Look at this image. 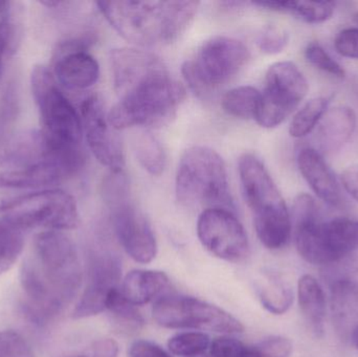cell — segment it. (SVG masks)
Wrapping results in <instances>:
<instances>
[{
    "label": "cell",
    "mask_w": 358,
    "mask_h": 357,
    "mask_svg": "<svg viewBox=\"0 0 358 357\" xmlns=\"http://www.w3.org/2000/svg\"><path fill=\"white\" fill-rule=\"evenodd\" d=\"M191 357H212L210 356H206V354H199V356H191Z\"/></svg>",
    "instance_id": "7dc6e473"
},
{
    "label": "cell",
    "mask_w": 358,
    "mask_h": 357,
    "mask_svg": "<svg viewBox=\"0 0 358 357\" xmlns=\"http://www.w3.org/2000/svg\"><path fill=\"white\" fill-rule=\"evenodd\" d=\"M81 280V266L73 241L59 231L38 234L33 256L23 261L20 272L31 319L44 322L57 316L75 297Z\"/></svg>",
    "instance_id": "7a4b0ae2"
},
{
    "label": "cell",
    "mask_w": 358,
    "mask_h": 357,
    "mask_svg": "<svg viewBox=\"0 0 358 357\" xmlns=\"http://www.w3.org/2000/svg\"><path fill=\"white\" fill-rule=\"evenodd\" d=\"M210 345V337L202 333H179L168 342V348L172 354L185 357L204 354Z\"/></svg>",
    "instance_id": "d6a6232c"
},
{
    "label": "cell",
    "mask_w": 358,
    "mask_h": 357,
    "mask_svg": "<svg viewBox=\"0 0 358 357\" xmlns=\"http://www.w3.org/2000/svg\"><path fill=\"white\" fill-rule=\"evenodd\" d=\"M353 19H355V22L357 23L358 25V12L357 14H355V16H353Z\"/></svg>",
    "instance_id": "bcb514c9"
},
{
    "label": "cell",
    "mask_w": 358,
    "mask_h": 357,
    "mask_svg": "<svg viewBox=\"0 0 358 357\" xmlns=\"http://www.w3.org/2000/svg\"><path fill=\"white\" fill-rule=\"evenodd\" d=\"M357 127V115L352 109L338 106L326 111L315 127L313 147L320 154H332L350 140Z\"/></svg>",
    "instance_id": "ac0fdd59"
},
{
    "label": "cell",
    "mask_w": 358,
    "mask_h": 357,
    "mask_svg": "<svg viewBox=\"0 0 358 357\" xmlns=\"http://www.w3.org/2000/svg\"><path fill=\"white\" fill-rule=\"evenodd\" d=\"M323 277L328 287L347 286L358 289V256H349L325 266Z\"/></svg>",
    "instance_id": "4dcf8cb0"
},
{
    "label": "cell",
    "mask_w": 358,
    "mask_h": 357,
    "mask_svg": "<svg viewBox=\"0 0 358 357\" xmlns=\"http://www.w3.org/2000/svg\"><path fill=\"white\" fill-rule=\"evenodd\" d=\"M256 291L263 307L271 314H285L294 302L292 287L277 275H268L257 283Z\"/></svg>",
    "instance_id": "cb8c5ba5"
},
{
    "label": "cell",
    "mask_w": 358,
    "mask_h": 357,
    "mask_svg": "<svg viewBox=\"0 0 358 357\" xmlns=\"http://www.w3.org/2000/svg\"><path fill=\"white\" fill-rule=\"evenodd\" d=\"M250 59L248 48L235 38L215 36L185 61L181 73L197 96H203L225 85L238 75Z\"/></svg>",
    "instance_id": "ba28073f"
},
{
    "label": "cell",
    "mask_w": 358,
    "mask_h": 357,
    "mask_svg": "<svg viewBox=\"0 0 358 357\" xmlns=\"http://www.w3.org/2000/svg\"><path fill=\"white\" fill-rule=\"evenodd\" d=\"M329 289L336 329L343 337H350L358 326V289L347 286H331Z\"/></svg>",
    "instance_id": "603a6c76"
},
{
    "label": "cell",
    "mask_w": 358,
    "mask_h": 357,
    "mask_svg": "<svg viewBox=\"0 0 358 357\" xmlns=\"http://www.w3.org/2000/svg\"><path fill=\"white\" fill-rule=\"evenodd\" d=\"M342 182L347 192L358 203V165L350 166L343 172Z\"/></svg>",
    "instance_id": "b9f144b4"
},
{
    "label": "cell",
    "mask_w": 358,
    "mask_h": 357,
    "mask_svg": "<svg viewBox=\"0 0 358 357\" xmlns=\"http://www.w3.org/2000/svg\"><path fill=\"white\" fill-rule=\"evenodd\" d=\"M92 41L90 36L71 38L55 50V75L69 89H87L98 82L100 66L87 50Z\"/></svg>",
    "instance_id": "5bb4252c"
},
{
    "label": "cell",
    "mask_w": 358,
    "mask_h": 357,
    "mask_svg": "<svg viewBox=\"0 0 358 357\" xmlns=\"http://www.w3.org/2000/svg\"><path fill=\"white\" fill-rule=\"evenodd\" d=\"M351 341L355 344V347L358 349V326L353 330L352 335L350 337Z\"/></svg>",
    "instance_id": "ee69618b"
},
{
    "label": "cell",
    "mask_w": 358,
    "mask_h": 357,
    "mask_svg": "<svg viewBox=\"0 0 358 357\" xmlns=\"http://www.w3.org/2000/svg\"><path fill=\"white\" fill-rule=\"evenodd\" d=\"M117 354L119 346L111 339L102 340L94 347V357H117Z\"/></svg>",
    "instance_id": "7bdbcfd3"
},
{
    "label": "cell",
    "mask_w": 358,
    "mask_h": 357,
    "mask_svg": "<svg viewBox=\"0 0 358 357\" xmlns=\"http://www.w3.org/2000/svg\"><path fill=\"white\" fill-rule=\"evenodd\" d=\"M212 357H242L248 346L233 337H218L210 345Z\"/></svg>",
    "instance_id": "f35d334b"
},
{
    "label": "cell",
    "mask_w": 358,
    "mask_h": 357,
    "mask_svg": "<svg viewBox=\"0 0 358 357\" xmlns=\"http://www.w3.org/2000/svg\"><path fill=\"white\" fill-rule=\"evenodd\" d=\"M197 236L201 245L219 259L237 263L250 254L248 234L229 210H203L198 218Z\"/></svg>",
    "instance_id": "7c38bea8"
},
{
    "label": "cell",
    "mask_w": 358,
    "mask_h": 357,
    "mask_svg": "<svg viewBox=\"0 0 358 357\" xmlns=\"http://www.w3.org/2000/svg\"><path fill=\"white\" fill-rule=\"evenodd\" d=\"M292 217L296 249L309 263L330 265L358 249V220L336 218L324 221L310 195L296 197Z\"/></svg>",
    "instance_id": "277c9868"
},
{
    "label": "cell",
    "mask_w": 358,
    "mask_h": 357,
    "mask_svg": "<svg viewBox=\"0 0 358 357\" xmlns=\"http://www.w3.org/2000/svg\"><path fill=\"white\" fill-rule=\"evenodd\" d=\"M99 10L120 36L141 48L169 45L195 18L198 1L96 2Z\"/></svg>",
    "instance_id": "3957f363"
},
{
    "label": "cell",
    "mask_w": 358,
    "mask_h": 357,
    "mask_svg": "<svg viewBox=\"0 0 358 357\" xmlns=\"http://www.w3.org/2000/svg\"><path fill=\"white\" fill-rule=\"evenodd\" d=\"M106 309L113 314L117 324L125 330L136 331L144 326L142 314L138 312L136 306L125 299L120 289L111 291L107 299Z\"/></svg>",
    "instance_id": "f546056e"
},
{
    "label": "cell",
    "mask_w": 358,
    "mask_h": 357,
    "mask_svg": "<svg viewBox=\"0 0 358 357\" xmlns=\"http://www.w3.org/2000/svg\"><path fill=\"white\" fill-rule=\"evenodd\" d=\"M308 89L306 78L294 63L283 61L271 65L261 92L257 123L261 127H277L298 108Z\"/></svg>",
    "instance_id": "8fae6325"
},
{
    "label": "cell",
    "mask_w": 358,
    "mask_h": 357,
    "mask_svg": "<svg viewBox=\"0 0 358 357\" xmlns=\"http://www.w3.org/2000/svg\"><path fill=\"white\" fill-rule=\"evenodd\" d=\"M129 357H172L163 348L149 341H136L130 346Z\"/></svg>",
    "instance_id": "60d3db41"
},
{
    "label": "cell",
    "mask_w": 358,
    "mask_h": 357,
    "mask_svg": "<svg viewBox=\"0 0 358 357\" xmlns=\"http://www.w3.org/2000/svg\"><path fill=\"white\" fill-rule=\"evenodd\" d=\"M292 351V344L289 340L271 337L246 347L242 357H289Z\"/></svg>",
    "instance_id": "e575fe53"
},
{
    "label": "cell",
    "mask_w": 358,
    "mask_h": 357,
    "mask_svg": "<svg viewBox=\"0 0 358 357\" xmlns=\"http://www.w3.org/2000/svg\"><path fill=\"white\" fill-rule=\"evenodd\" d=\"M22 232L0 220V275L12 268L23 249Z\"/></svg>",
    "instance_id": "1f68e13d"
},
{
    "label": "cell",
    "mask_w": 358,
    "mask_h": 357,
    "mask_svg": "<svg viewBox=\"0 0 358 357\" xmlns=\"http://www.w3.org/2000/svg\"><path fill=\"white\" fill-rule=\"evenodd\" d=\"M169 285L167 275L159 270H132L122 284L121 293L134 306L145 305L159 297Z\"/></svg>",
    "instance_id": "ffe728a7"
},
{
    "label": "cell",
    "mask_w": 358,
    "mask_h": 357,
    "mask_svg": "<svg viewBox=\"0 0 358 357\" xmlns=\"http://www.w3.org/2000/svg\"><path fill=\"white\" fill-rule=\"evenodd\" d=\"M305 57L313 66L321 69L324 73H329L338 79H344L346 77L344 67L338 61L334 60L317 42H311L307 45Z\"/></svg>",
    "instance_id": "d590c367"
},
{
    "label": "cell",
    "mask_w": 358,
    "mask_h": 357,
    "mask_svg": "<svg viewBox=\"0 0 358 357\" xmlns=\"http://www.w3.org/2000/svg\"><path fill=\"white\" fill-rule=\"evenodd\" d=\"M31 86L43 126L42 131L56 142L82 145L81 117L61 92L54 73L44 65H38L31 73Z\"/></svg>",
    "instance_id": "9c48e42d"
},
{
    "label": "cell",
    "mask_w": 358,
    "mask_h": 357,
    "mask_svg": "<svg viewBox=\"0 0 358 357\" xmlns=\"http://www.w3.org/2000/svg\"><path fill=\"white\" fill-rule=\"evenodd\" d=\"M113 86L119 103L108 112L115 130L168 125L185 99V89L161 59L136 48L110 52Z\"/></svg>",
    "instance_id": "6da1fadb"
},
{
    "label": "cell",
    "mask_w": 358,
    "mask_h": 357,
    "mask_svg": "<svg viewBox=\"0 0 358 357\" xmlns=\"http://www.w3.org/2000/svg\"><path fill=\"white\" fill-rule=\"evenodd\" d=\"M102 194L109 207L129 201V182L125 172H110L102 184Z\"/></svg>",
    "instance_id": "836d02e7"
},
{
    "label": "cell",
    "mask_w": 358,
    "mask_h": 357,
    "mask_svg": "<svg viewBox=\"0 0 358 357\" xmlns=\"http://www.w3.org/2000/svg\"><path fill=\"white\" fill-rule=\"evenodd\" d=\"M19 92L17 82L6 84L0 98V152L14 138L15 127L18 119Z\"/></svg>",
    "instance_id": "4316f807"
},
{
    "label": "cell",
    "mask_w": 358,
    "mask_h": 357,
    "mask_svg": "<svg viewBox=\"0 0 358 357\" xmlns=\"http://www.w3.org/2000/svg\"><path fill=\"white\" fill-rule=\"evenodd\" d=\"M20 12L17 3L8 1L0 18V66L4 56L16 52L21 37Z\"/></svg>",
    "instance_id": "f1b7e54d"
},
{
    "label": "cell",
    "mask_w": 358,
    "mask_h": 357,
    "mask_svg": "<svg viewBox=\"0 0 358 357\" xmlns=\"http://www.w3.org/2000/svg\"><path fill=\"white\" fill-rule=\"evenodd\" d=\"M0 357H36L27 340L16 331L0 333Z\"/></svg>",
    "instance_id": "74e56055"
},
{
    "label": "cell",
    "mask_w": 358,
    "mask_h": 357,
    "mask_svg": "<svg viewBox=\"0 0 358 357\" xmlns=\"http://www.w3.org/2000/svg\"><path fill=\"white\" fill-rule=\"evenodd\" d=\"M338 54L358 60V27L343 29L334 41Z\"/></svg>",
    "instance_id": "ab89813d"
},
{
    "label": "cell",
    "mask_w": 358,
    "mask_h": 357,
    "mask_svg": "<svg viewBox=\"0 0 358 357\" xmlns=\"http://www.w3.org/2000/svg\"><path fill=\"white\" fill-rule=\"evenodd\" d=\"M261 92L252 86H239L223 96L221 106L231 115L242 119H255L260 105Z\"/></svg>",
    "instance_id": "d4e9b609"
},
{
    "label": "cell",
    "mask_w": 358,
    "mask_h": 357,
    "mask_svg": "<svg viewBox=\"0 0 358 357\" xmlns=\"http://www.w3.org/2000/svg\"><path fill=\"white\" fill-rule=\"evenodd\" d=\"M69 180L64 172L50 163L0 172V190H27L60 184Z\"/></svg>",
    "instance_id": "d6986e66"
},
{
    "label": "cell",
    "mask_w": 358,
    "mask_h": 357,
    "mask_svg": "<svg viewBox=\"0 0 358 357\" xmlns=\"http://www.w3.org/2000/svg\"><path fill=\"white\" fill-rule=\"evenodd\" d=\"M176 191L182 205L233 212L227 166L222 157L208 147H191L181 155Z\"/></svg>",
    "instance_id": "8992f818"
},
{
    "label": "cell",
    "mask_w": 358,
    "mask_h": 357,
    "mask_svg": "<svg viewBox=\"0 0 358 357\" xmlns=\"http://www.w3.org/2000/svg\"><path fill=\"white\" fill-rule=\"evenodd\" d=\"M8 1H0V15L6 10V6H8Z\"/></svg>",
    "instance_id": "f6af8a7d"
},
{
    "label": "cell",
    "mask_w": 358,
    "mask_h": 357,
    "mask_svg": "<svg viewBox=\"0 0 358 357\" xmlns=\"http://www.w3.org/2000/svg\"><path fill=\"white\" fill-rule=\"evenodd\" d=\"M289 41V35L285 29L277 25H266L257 37V45L261 52L277 54L283 52Z\"/></svg>",
    "instance_id": "8d00e7d4"
},
{
    "label": "cell",
    "mask_w": 358,
    "mask_h": 357,
    "mask_svg": "<svg viewBox=\"0 0 358 357\" xmlns=\"http://www.w3.org/2000/svg\"><path fill=\"white\" fill-rule=\"evenodd\" d=\"M298 167L307 184L317 197L330 207H340L342 191L323 155L311 147L302 148L298 154Z\"/></svg>",
    "instance_id": "e0dca14e"
},
{
    "label": "cell",
    "mask_w": 358,
    "mask_h": 357,
    "mask_svg": "<svg viewBox=\"0 0 358 357\" xmlns=\"http://www.w3.org/2000/svg\"><path fill=\"white\" fill-rule=\"evenodd\" d=\"M298 298L301 310L315 335L324 333L326 316L325 293L313 277L305 275L299 281Z\"/></svg>",
    "instance_id": "44dd1931"
},
{
    "label": "cell",
    "mask_w": 358,
    "mask_h": 357,
    "mask_svg": "<svg viewBox=\"0 0 358 357\" xmlns=\"http://www.w3.org/2000/svg\"><path fill=\"white\" fill-rule=\"evenodd\" d=\"M328 104L329 99L325 96H319L306 103L290 123V136L301 138L310 134L327 111Z\"/></svg>",
    "instance_id": "83f0119b"
},
{
    "label": "cell",
    "mask_w": 358,
    "mask_h": 357,
    "mask_svg": "<svg viewBox=\"0 0 358 357\" xmlns=\"http://www.w3.org/2000/svg\"><path fill=\"white\" fill-rule=\"evenodd\" d=\"M134 152L143 168L153 176H159L167 166V154L157 136L142 132L134 140Z\"/></svg>",
    "instance_id": "484cf974"
},
{
    "label": "cell",
    "mask_w": 358,
    "mask_h": 357,
    "mask_svg": "<svg viewBox=\"0 0 358 357\" xmlns=\"http://www.w3.org/2000/svg\"><path fill=\"white\" fill-rule=\"evenodd\" d=\"M252 4L265 10L285 13L307 23H323L331 18L336 2L331 1H259Z\"/></svg>",
    "instance_id": "7402d4cb"
},
{
    "label": "cell",
    "mask_w": 358,
    "mask_h": 357,
    "mask_svg": "<svg viewBox=\"0 0 358 357\" xmlns=\"http://www.w3.org/2000/svg\"><path fill=\"white\" fill-rule=\"evenodd\" d=\"M115 234L126 253L140 263H149L157 254L155 233L148 220L130 201L111 207Z\"/></svg>",
    "instance_id": "9a60e30c"
},
{
    "label": "cell",
    "mask_w": 358,
    "mask_h": 357,
    "mask_svg": "<svg viewBox=\"0 0 358 357\" xmlns=\"http://www.w3.org/2000/svg\"><path fill=\"white\" fill-rule=\"evenodd\" d=\"M81 119L88 147L99 163L110 172L123 171L125 153L117 130L111 126L108 113L99 96H92L81 105Z\"/></svg>",
    "instance_id": "4fadbf2b"
},
{
    "label": "cell",
    "mask_w": 358,
    "mask_h": 357,
    "mask_svg": "<svg viewBox=\"0 0 358 357\" xmlns=\"http://www.w3.org/2000/svg\"><path fill=\"white\" fill-rule=\"evenodd\" d=\"M121 272V262L115 256L104 254L94 258L90 281L73 309V318H90L104 312L111 291L119 289Z\"/></svg>",
    "instance_id": "2e32d148"
},
{
    "label": "cell",
    "mask_w": 358,
    "mask_h": 357,
    "mask_svg": "<svg viewBox=\"0 0 358 357\" xmlns=\"http://www.w3.org/2000/svg\"><path fill=\"white\" fill-rule=\"evenodd\" d=\"M152 316L155 322L165 328L198 329L225 335L244 330L241 322L229 312L191 297L161 298L153 306Z\"/></svg>",
    "instance_id": "30bf717a"
},
{
    "label": "cell",
    "mask_w": 358,
    "mask_h": 357,
    "mask_svg": "<svg viewBox=\"0 0 358 357\" xmlns=\"http://www.w3.org/2000/svg\"><path fill=\"white\" fill-rule=\"evenodd\" d=\"M238 170L259 240L267 249H283L292 235V219L277 184L262 161L250 153L240 157Z\"/></svg>",
    "instance_id": "5b68a950"
},
{
    "label": "cell",
    "mask_w": 358,
    "mask_h": 357,
    "mask_svg": "<svg viewBox=\"0 0 358 357\" xmlns=\"http://www.w3.org/2000/svg\"><path fill=\"white\" fill-rule=\"evenodd\" d=\"M1 221L17 230L43 228L73 230L79 224L75 198L58 189L36 191L6 199L0 205Z\"/></svg>",
    "instance_id": "52a82bcc"
}]
</instances>
